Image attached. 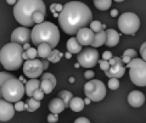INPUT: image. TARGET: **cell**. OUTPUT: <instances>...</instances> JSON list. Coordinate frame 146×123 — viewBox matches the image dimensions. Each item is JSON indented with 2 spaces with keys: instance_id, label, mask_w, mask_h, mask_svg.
<instances>
[{
  "instance_id": "6da1fadb",
  "label": "cell",
  "mask_w": 146,
  "mask_h": 123,
  "mask_svg": "<svg viewBox=\"0 0 146 123\" xmlns=\"http://www.w3.org/2000/svg\"><path fill=\"white\" fill-rule=\"evenodd\" d=\"M91 19L93 13L84 3L70 1L65 4L58 15V23L66 34L74 35L80 28L90 25Z\"/></svg>"
},
{
  "instance_id": "7a4b0ae2",
  "label": "cell",
  "mask_w": 146,
  "mask_h": 123,
  "mask_svg": "<svg viewBox=\"0 0 146 123\" xmlns=\"http://www.w3.org/2000/svg\"><path fill=\"white\" fill-rule=\"evenodd\" d=\"M35 11L46 12V7L43 0H17L13 6V16L21 26H34L33 13Z\"/></svg>"
},
{
  "instance_id": "3957f363",
  "label": "cell",
  "mask_w": 146,
  "mask_h": 123,
  "mask_svg": "<svg viewBox=\"0 0 146 123\" xmlns=\"http://www.w3.org/2000/svg\"><path fill=\"white\" fill-rule=\"evenodd\" d=\"M31 39L35 47L42 43H48L52 49L57 47L60 42V31L51 22H42L33 26L31 33Z\"/></svg>"
},
{
  "instance_id": "277c9868",
  "label": "cell",
  "mask_w": 146,
  "mask_h": 123,
  "mask_svg": "<svg viewBox=\"0 0 146 123\" xmlns=\"http://www.w3.org/2000/svg\"><path fill=\"white\" fill-rule=\"evenodd\" d=\"M25 50L21 44L18 43H9L4 45L0 50V62L3 67L7 71H16L18 70L22 63H23V57L22 53Z\"/></svg>"
},
{
  "instance_id": "5b68a950",
  "label": "cell",
  "mask_w": 146,
  "mask_h": 123,
  "mask_svg": "<svg viewBox=\"0 0 146 123\" xmlns=\"http://www.w3.org/2000/svg\"><path fill=\"white\" fill-rule=\"evenodd\" d=\"M26 93L25 90V84L18 78L13 77V78L7 79L1 86V95L3 98L10 102L18 101L23 98Z\"/></svg>"
},
{
  "instance_id": "8992f818",
  "label": "cell",
  "mask_w": 146,
  "mask_h": 123,
  "mask_svg": "<svg viewBox=\"0 0 146 123\" xmlns=\"http://www.w3.org/2000/svg\"><path fill=\"white\" fill-rule=\"evenodd\" d=\"M118 28L122 33L134 35L140 28V19L134 12H124L118 17Z\"/></svg>"
},
{
  "instance_id": "52a82bcc",
  "label": "cell",
  "mask_w": 146,
  "mask_h": 123,
  "mask_svg": "<svg viewBox=\"0 0 146 123\" xmlns=\"http://www.w3.org/2000/svg\"><path fill=\"white\" fill-rule=\"evenodd\" d=\"M84 94L93 102H99L106 96V86L99 79H89L84 85Z\"/></svg>"
},
{
  "instance_id": "ba28073f",
  "label": "cell",
  "mask_w": 146,
  "mask_h": 123,
  "mask_svg": "<svg viewBox=\"0 0 146 123\" xmlns=\"http://www.w3.org/2000/svg\"><path fill=\"white\" fill-rule=\"evenodd\" d=\"M77 60L84 68H93L99 62V51L96 48H85L77 54Z\"/></svg>"
},
{
  "instance_id": "9c48e42d",
  "label": "cell",
  "mask_w": 146,
  "mask_h": 123,
  "mask_svg": "<svg viewBox=\"0 0 146 123\" xmlns=\"http://www.w3.org/2000/svg\"><path fill=\"white\" fill-rule=\"evenodd\" d=\"M44 72V67L42 60L38 59H28L25 61L23 65V76L28 77V78H38L43 74Z\"/></svg>"
},
{
  "instance_id": "30bf717a",
  "label": "cell",
  "mask_w": 146,
  "mask_h": 123,
  "mask_svg": "<svg viewBox=\"0 0 146 123\" xmlns=\"http://www.w3.org/2000/svg\"><path fill=\"white\" fill-rule=\"evenodd\" d=\"M129 77L138 86H146V61L136 67L129 68Z\"/></svg>"
},
{
  "instance_id": "8fae6325",
  "label": "cell",
  "mask_w": 146,
  "mask_h": 123,
  "mask_svg": "<svg viewBox=\"0 0 146 123\" xmlns=\"http://www.w3.org/2000/svg\"><path fill=\"white\" fill-rule=\"evenodd\" d=\"M31 33L32 31H29L28 27H18L15 31L12 32L11 34V42L12 43H18L21 45H23L25 43H31L32 39H31Z\"/></svg>"
},
{
  "instance_id": "7c38bea8",
  "label": "cell",
  "mask_w": 146,
  "mask_h": 123,
  "mask_svg": "<svg viewBox=\"0 0 146 123\" xmlns=\"http://www.w3.org/2000/svg\"><path fill=\"white\" fill-rule=\"evenodd\" d=\"M15 115V106L5 99H0V122H7Z\"/></svg>"
},
{
  "instance_id": "4fadbf2b",
  "label": "cell",
  "mask_w": 146,
  "mask_h": 123,
  "mask_svg": "<svg viewBox=\"0 0 146 123\" xmlns=\"http://www.w3.org/2000/svg\"><path fill=\"white\" fill-rule=\"evenodd\" d=\"M94 34L95 33L90 28H88V27H83V28H80L78 32H77L76 38L82 45H85L86 47V45H91V43H93Z\"/></svg>"
},
{
  "instance_id": "5bb4252c",
  "label": "cell",
  "mask_w": 146,
  "mask_h": 123,
  "mask_svg": "<svg viewBox=\"0 0 146 123\" xmlns=\"http://www.w3.org/2000/svg\"><path fill=\"white\" fill-rule=\"evenodd\" d=\"M123 63L124 62H123L122 60H119L116 65L110 67V70L105 72V74H106L108 78H112V77L113 78H118V79L122 78V77L124 76V73H125V67L123 66Z\"/></svg>"
},
{
  "instance_id": "9a60e30c",
  "label": "cell",
  "mask_w": 146,
  "mask_h": 123,
  "mask_svg": "<svg viewBox=\"0 0 146 123\" xmlns=\"http://www.w3.org/2000/svg\"><path fill=\"white\" fill-rule=\"evenodd\" d=\"M128 102L133 107H140L145 104V95L139 90H131L128 95Z\"/></svg>"
},
{
  "instance_id": "2e32d148",
  "label": "cell",
  "mask_w": 146,
  "mask_h": 123,
  "mask_svg": "<svg viewBox=\"0 0 146 123\" xmlns=\"http://www.w3.org/2000/svg\"><path fill=\"white\" fill-rule=\"evenodd\" d=\"M66 108V105H65V101L61 99V98H54L51 101L49 104V110L51 111L52 113H61L62 111H65Z\"/></svg>"
},
{
  "instance_id": "e0dca14e",
  "label": "cell",
  "mask_w": 146,
  "mask_h": 123,
  "mask_svg": "<svg viewBox=\"0 0 146 123\" xmlns=\"http://www.w3.org/2000/svg\"><path fill=\"white\" fill-rule=\"evenodd\" d=\"M119 43V33L115 29H106V42L105 44L110 48H113Z\"/></svg>"
},
{
  "instance_id": "ac0fdd59",
  "label": "cell",
  "mask_w": 146,
  "mask_h": 123,
  "mask_svg": "<svg viewBox=\"0 0 146 123\" xmlns=\"http://www.w3.org/2000/svg\"><path fill=\"white\" fill-rule=\"evenodd\" d=\"M38 88H40V80H38L36 78H31L29 80L26 82V85H25L26 95L31 98L32 95H33V93H34Z\"/></svg>"
},
{
  "instance_id": "d6986e66",
  "label": "cell",
  "mask_w": 146,
  "mask_h": 123,
  "mask_svg": "<svg viewBox=\"0 0 146 123\" xmlns=\"http://www.w3.org/2000/svg\"><path fill=\"white\" fill-rule=\"evenodd\" d=\"M82 47H83V45L77 40V38L74 37V35L67 40V50L72 54H78L82 50Z\"/></svg>"
},
{
  "instance_id": "ffe728a7",
  "label": "cell",
  "mask_w": 146,
  "mask_h": 123,
  "mask_svg": "<svg viewBox=\"0 0 146 123\" xmlns=\"http://www.w3.org/2000/svg\"><path fill=\"white\" fill-rule=\"evenodd\" d=\"M105 42H106V31L101 29L100 32L94 34V39H93L91 45H93L94 48H99V47H101V45H104Z\"/></svg>"
},
{
  "instance_id": "44dd1931",
  "label": "cell",
  "mask_w": 146,
  "mask_h": 123,
  "mask_svg": "<svg viewBox=\"0 0 146 123\" xmlns=\"http://www.w3.org/2000/svg\"><path fill=\"white\" fill-rule=\"evenodd\" d=\"M85 106L84 100L80 98H72L70 101V108L73 112H80L83 111V108Z\"/></svg>"
},
{
  "instance_id": "7402d4cb",
  "label": "cell",
  "mask_w": 146,
  "mask_h": 123,
  "mask_svg": "<svg viewBox=\"0 0 146 123\" xmlns=\"http://www.w3.org/2000/svg\"><path fill=\"white\" fill-rule=\"evenodd\" d=\"M51 50H52V48L50 47V44H48V43H42V44L38 45V48H36V51H38V56H39L40 59H46V57L50 55Z\"/></svg>"
},
{
  "instance_id": "603a6c76",
  "label": "cell",
  "mask_w": 146,
  "mask_h": 123,
  "mask_svg": "<svg viewBox=\"0 0 146 123\" xmlns=\"http://www.w3.org/2000/svg\"><path fill=\"white\" fill-rule=\"evenodd\" d=\"M39 107H40V101L39 100H35L32 96L27 100V104H25V110H27L28 112H34Z\"/></svg>"
},
{
  "instance_id": "cb8c5ba5",
  "label": "cell",
  "mask_w": 146,
  "mask_h": 123,
  "mask_svg": "<svg viewBox=\"0 0 146 123\" xmlns=\"http://www.w3.org/2000/svg\"><path fill=\"white\" fill-rule=\"evenodd\" d=\"M111 4H112V0H94V5L98 10H108L111 7Z\"/></svg>"
},
{
  "instance_id": "d4e9b609",
  "label": "cell",
  "mask_w": 146,
  "mask_h": 123,
  "mask_svg": "<svg viewBox=\"0 0 146 123\" xmlns=\"http://www.w3.org/2000/svg\"><path fill=\"white\" fill-rule=\"evenodd\" d=\"M63 57V54L61 53V51H58L57 49H52L51 50V53H50V55L46 57L48 60L50 61V62H52V63H57V62H60V60Z\"/></svg>"
},
{
  "instance_id": "484cf974",
  "label": "cell",
  "mask_w": 146,
  "mask_h": 123,
  "mask_svg": "<svg viewBox=\"0 0 146 123\" xmlns=\"http://www.w3.org/2000/svg\"><path fill=\"white\" fill-rule=\"evenodd\" d=\"M40 88L43 89V92L45 94H50L54 90L55 85H54L52 82H50L48 79H42V82H40Z\"/></svg>"
},
{
  "instance_id": "4316f807",
  "label": "cell",
  "mask_w": 146,
  "mask_h": 123,
  "mask_svg": "<svg viewBox=\"0 0 146 123\" xmlns=\"http://www.w3.org/2000/svg\"><path fill=\"white\" fill-rule=\"evenodd\" d=\"M58 98H61L63 101H65L66 107H70V101L73 98V95H72L71 92H68V90H62V92L58 93Z\"/></svg>"
},
{
  "instance_id": "83f0119b",
  "label": "cell",
  "mask_w": 146,
  "mask_h": 123,
  "mask_svg": "<svg viewBox=\"0 0 146 123\" xmlns=\"http://www.w3.org/2000/svg\"><path fill=\"white\" fill-rule=\"evenodd\" d=\"M13 77H15V76L11 74V73H9V72H0V99L3 98V95H1V86H3V84L5 83L7 79L13 78Z\"/></svg>"
},
{
  "instance_id": "f1b7e54d",
  "label": "cell",
  "mask_w": 146,
  "mask_h": 123,
  "mask_svg": "<svg viewBox=\"0 0 146 123\" xmlns=\"http://www.w3.org/2000/svg\"><path fill=\"white\" fill-rule=\"evenodd\" d=\"M105 28H106V26L101 23L100 21H91L90 22V29L93 31L94 33H98V32H100L101 29H105Z\"/></svg>"
},
{
  "instance_id": "f546056e",
  "label": "cell",
  "mask_w": 146,
  "mask_h": 123,
  "mask_svg": "<svg viewBox=\"0 0 146 123\" xmlns=\"http://www.w3.org/2000/svg\"><path fill=\"white\" fill-rule=\"evenodd\" d=\"M33 22L34 23H42V22H44V19H45V12L43 11H35L33 13Z\"/></svg>"
},
{
  "instance_id": "4dcf8cb0",
  "label": "cell",
  "mask_w": 146,
  "mask_h": 123,
  "mask_svg": "<svg viewBox=\"0 0 146 123\" xmlns=\"http://www.w3.org/2000/svg\"><path fill=\"white\" fill-rule=\"evenodd\" d=\"M63 6L61 4H51V6H50V10L52 12V16L54 17H57L58 19V15H60V12L62 11Z\"/></svg>"
},
{
  "instance_id": "1f68e13d",
  "label": "cell",
  "mask_w": 146,
  "mask_h": 123,
  "mask_svg": "<svg viewBox=\"0 0 146 123\" xmlns=\"http://www.w3.org/2000/svg\"><path fill=\"white\" fill-rule=\"evenodd\" d=\"M107 85L111 90H117L118 88H119V80H118V78H113L112 77V78H110Z\"/></svg>"
},
{
  "instance_id": "d6a6232c",
  "label": "cell",
  "mask_w": 146,
  "mask_h": 123,
  "mask_svg": "<svg viewBox=\"0 0 146 123\" xmlns=\"http://www.w3.org/2000/svg\"><path fill=\"white\" fill-rule=\"evenodd\" d=\"M99 66L100 68L104 71V72H106L110 70V67H111V65H110V62L108 60H104V59H101V60H99Z\"/></svg>"
},
{
  "instance_id": "836d02e7",
  "label": "cell",
  "mask_w": 146,
  "mask_h": 123,
  "mask_svg": "<svg viewBox=\"0 0 146 123\" xmlns=\"http://www.w3.org/2000/svg\"><path fill=\"white\" fill-rule=\"evenodd\" d=\"M44 92H43V89L42 88H38L35 90V92L33 93V95H32V98H34L35 100H39V101H42L43 98H44Z\"/></svg>"
},
{
  "instance_id": "e575fe53",
  "label": "cell",
  "mask_w": 146,
  "mask_h": 123,
  "mask_svg": "<svg viewBox=\"0 0 146 123\" xmlns=\"http://www.w3.org/2000/svg\"><path fill=\"white\" fill-rule=\"evenodd\" d=\"M26 53H27V56H28V59H35L36 56H38V51H36V49L32 48V47L29 49H27Z\"/></svg>"
},
{
  "instance_id": "d590c367",
  "label": "cell",
  "mask_w": 146,
  "mask_h": 123,
  "mask_svg": "<svg viewBox=\"0 0 146 123\" xmlns=\"http://www.w3.org/2000/svg\"><path fill=\"white\" fill-rule=\"evenodd\" d=\"M40 77H42V79H48L50 82H52L54 85L56 86V78L54 77V74H51V73H43Z\"/></svg>"
},
{
  "instance_id": "8d00e7d4",
  "label": "cell",
  "mask_w": 146,
  "mask_h": 123,
  "mask_svg": "<svg viewBox=\"0 0 146 123\" xmlns=\"http://www.w3.org/2000/svg\"><path fill=\"white\" fill-rule=\"evenodd\" d=\"M15 111H18V112H22L25 111V102L23 101H16L15 102Z\"/></svg>"
},
{
  "instance_id": "74e56055",
  "label": "cell",
  "mask_w": 146,
  "mask_h": 123,
  "mask_svg": "<svg viewBox=\"0 0 146 123\" xmlns=\"http://www.w3.org/2000/svg\"><path fill=\"white\" fill-rule=\"evenodd\" d=\"M123 55H128V56H130L131 59H134V57H136V55H138V53H136L134 49H127Z\"/></svg>"
},
{
  "instance_id": "f35d334b",
  "label": "cell",
  "mask_w": 146,
  "mask_h": 123,
  "mask_svg": "<svg viewBox=\"0 0 146 123\" xmlns=\"http://www.w3.org/2000/svg\"><path fill=\"white\" fill-rule=\"evenodd\" d=\"M48 121L50 123H55V122H57L58 121V116H57V113H50V115L48 116Z\"/></svg>"
},
{
  "instance_id": "ab89813d",
  "label": "cell",
  "mask_w": 146,
  "mask_h": 123,
  "mask_svg": "<svg viewBox=\"0 0 146 123\" xmlns=\"http://www.w3.org/2000/svg\"><path fill=\"white\" fill-rule=\"evenodd\" d=\"M94 76H95V72H93V71H86L85 73H84V78L89 80V79H93Z\"/></svg>"
},
{
  "instance_id": "60d3db41",
  "label": "cell",
  "mask_w": 146,
  "mask_h": 123,
  "mask_svg": "<svg viewBox=\"0 0 146 123\" xmlns=\"http://www.w3.org/2000/svg\"><path fill=\"white\" fill-rule=\"evenodd\" d=\"M119 60H122L121 57H118V56H112V57L108 60V62H110V65H111V66H113V65H116V63L119 61Z\"/></svg>"
},
{
  "instance_id": "b9f144b4",
  "label": "cell",
  "mask_w": 146,
  "mask_h": 123,
  "mask_svg": "<svg viewBox=\"0 0 146 123\" xmlns=\"http://www.w3.org/2000/svg\"><path fill=\"white\" fill-rule=\"evenodd\" d=\"M111 57H112V53L111 51H105L102 54V59H104V60H110Z\"/></svg>"
},
{
  "instance_id": "7bdbcfd3",
  "label": "cell",
  "mask_w": 146,
  "mask_h": 123,
  "mask_svg": "<svg viewBox=\"0 0 146 123\" xmlns=\"http://www.w3.org/2000/svg\"><path fill=\"white\" fill-rule=\"evenodd\" d=\"M74 122L76 123H89L90 121L88 120V118H85V117H79V118H77Z\"/></svg>"
},
{
  "instance_id": "ee69618b",
  "label": "cell",
  "mask_w": 146,
  "mask_h": 123,
  "mask_svg": "<svg viewBox=\"0 0 146 123\" xmlns=\"http://www.w3.org/2000/svg\"><path fill=\"white\" fill-rule=\"evenodd\" d=\"M49 60H48V59H43V60H42V63H43V67H44V71L45 70H48V67H49Z\"/></svg>"
},
{
  "instance_id": "f6af8a7d",
  "label": "cell",
  "mask_w": 146,
  "mask_h": 123,
  "mask_svg": "<svg viewBox=\"0 0 146 123\" xmlns=\"http://www.w3.org/2000/svg\"><path fill=\"white\" fill-rule=\"evenodd\" d=\"M130 60H131V57H130V56H128V55H123V56H122V61L124 62V63L130 62Z\"/></svg>"
},
{
  "instance_id": "bcb514c9",
  "label": "cell",
  "mask_w": 146,
  "mask_h": 123,
  "mask_svg": "<svg viewBox=\"0 0 146 123\" xmlns=\"http://www.w3.org/2000/svg\"><path fill=\"white\" fill-rule=\"evenodd\" d=\"M140 54H141V59H144V60L146 61V47H145L143 50H141Z\"/></svg>"
},
{
  "instance_id": "7dc6e473",
  "label": "cell",
  "mask_w": 146,
  "mask_h": 123,
  "mask_svg": "<svg viewBox=\"0 0 146 123\" xmlns=\"http://www.w3.org/2000/svg\"><path fill=\"white\" fill-rule=\"evenodd\" d=\"M111 16H112V17L118 16V10H117V9H113V10L111 11Z\"/></svg>"
},
{
  "instance_id": "c3c4849f",
  "label": "cell",
  "mask_w": 146,
  "mask_h": 123,
  "mask_svg": "<svg viewBox=\"0 0 146 123\" xmlns=\"http://www.w3.org/2000/svg\"><path fill=\"white\" fill-rule=\"evenodd\" d=\"M22 48H23V50L26 51L27 49H29V48H31V43H25L23 45H22Z\"/></svg>"
},
{
  "instance_id": "681fc988",
  "label": "cell",
  "mask_w": 146,
  "mask_h": 123,
  "mask_svg": "<svg viewBox=\"0 0 146 123\" xmlns=\"http://www.w3.org/2000/svg\"><path fill=\"white\" fill-rule=\"evenodd\" d=\"M17 0H6V3L9 4V5H15Z\"/></svg>"
},
{
  "instance_id": "f907efd6",
  "label": "cell",
  "mask_w": 146,
  "mask_h": 123,
  "mask_svg": "<svg viewBox=\"0 0 146 123\" xmlns=\"http://www.w3.org/2000/svg\"><path fill=\"white\" fill-rule=\"evenodd\" d=\"M90 102H91V100H90V99H89L88 96H86V98L84 99V104H85V105H89Z\"/></svg>"
},
{
  "instance_id": "816d5d0a",
  "label": "cell",
  "mask_w": 146,
  "mask_h": 123,
  "mask_svg": "<svg viewBox=\"0 0 146 123\" xmlns=\"http://www.w3.org/2000/svg\"><path fill=\"white\" fill-rule=\"evenodd\" d=\"M22 57H23V60H25V61H26V60H28V56H27V53H26V51L22 53Z\"/></svg>"
},
{
  "instance_id": "f5cc1de1",
  "label": "cell",
  "mask_w": 146,
  "mask_h": 123,
  "mask_svg": "<svg viewBox=\"0 0 146 123\" xmlns=\"http://www.w3.org/2000/svg\"><path fill=\"white\" fill-rule=\"evenodd\" d=\"M65 57H66V59H71V57H72V53H70V51L66 53V54H65Z\"/></svg>"
},
{
  "instance_id": "db71d44e",
  "label": "cell",
  "mask_w": 146,
  "mask_h": 123,
  "mask_svg": "<svg viewBox=\"0 0 146 123\" xmlns=\"http://www.w3.org/2000/svg\"><path fill=\"white\" fill-rule=\"evenodd\" d=\"M18 79H20L21 82H23V83H25V82H27V80H25V78H23V76H21V77H20V78H18Z\"/></svg>"
},
{
  "instance_id": "11a10c76",
  "label": "cell",
  "mask_w": 146,
  "mask_h": 123,
  "mask_svg": "<svg viewBox=\"0 0 146 123\" xmlns=\"http://www.w3.org/2000/svg\"><path fill=\"white\" fill-rule=\"evenodd\" d=\"M145 47H146V42H145V43H144V44H143V45H141V47H140V51H141V50H143Z\"/></svg>"
},
{
  "instance_id": "9f6ffc18",
  "label": "cell",
  "mask_w": 146,
  "mask_h": 123,
  "mask_svg": "<svg viewBox=\"0 0 146 123\" xmlns=\"http://www.w3.org/2000/svg\"><path fill=\"white\" fill-rule=\"evenodd\" d=\"M70 83H74V78H73V77H71V78H70Z\"/></svg>"
},
{
  "instance_id": "6f0895ef",
  "label": "cell",
  "mask_w": 146,
  "mask_h": 123,
  "mask_svg": "<svg viewBox=\"0 0 146 123\" xmlns=\"http://www.w3.org/2000/svg\"><path fill=\"white\" fill-rule=\"evenodd\" d=\"M74 67H76V68H78V67H80V63H79V62H78V63H76V65H74Z\"/></svg>"
},
{
  "instance_id": "680465c9",
  "label": "cell",
  "mask_w": 146,
  "mask_h": 123,
  "mask_svg": "<svg viewBox=\"0 0 146 123\" xmlns=\"http://www.w3.org/2000/svg\"><path fill=\"white\" fill-rule=\"evenodd\" d=\"M115 1H117V3H122L123 0H115Z\"/></svg>"
}]
</instances>
